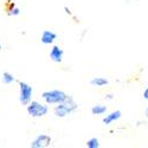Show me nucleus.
Masks as SVG:
<instances>
[{
    "instance_id": "nucleus-6",
    "label": "nucleus",
    "mask_w": 148,
    "mask_h": 148,
    "mask_svg": "<svg viewBox=\"0 0 148 148\" xmlns=\"http://www.w3.org/2000/svg\"><path fill=\"white\" fill-rule=\"evenodd\" d=\"M49 57H50V59L53 62V63H62V62H63V58H64V50L59 45H53L50 49Z\"/></svg>"
},
{
    "instance_id": "nucleus-2",
    "label": "nucleus",
    "mask_w": 148,
    "mask_h": 148,
    "mask_svg": "<svg viewBox=\"0 0 148 148\" xmlns=\"http://www.w3.org/2000/svg\"><path fill=\"white\" fill-rule=\"evenodd\" d=\"M68 98H69V95L60 89H52V90H46L42 92V100L49 106H57L62 102L66 101Z\"/></svg>"
},
{
    "instance_id": "nucleus-19",
    "label": "nucleus",
    "mask_w": 148,
    "mask_h": 148,
    "mask_svg": "<svg viewBox=\"0 0 148 148\" xmlns=\"http://www.w3.org/2000/svg\"><path fill=\"white\" fill-rule=\"evenodd\" d=\"M0 147H1V143H0Z\"/></svg>"
},
{
    "instance_id": "nucleus-9",
    "label": "nucleus",
    "mask_w": 148,
    "mask_h": 148,
    "mask_svg": "<svg viewBox=\"0 0 148 148\" xmlns=\"http://www.w3.org/2000/svg\"><path fill=\"white\" fill-rule=\"evenodd\" d=\"M108 84H109V81L107 78H104V77H101V76L94 77V78L90 79V85L96 87V88H103Z\"/></svg>"
},
{
    "instance_id": "nucleus-14",
    "label": "nucleus",
    "mask_w": 148,
    "mask_h": 148,
    "mask_svg": "<svg viewBox=\"0 0 148 148\" xmlns=\"http://www.w3.org/2000/svg\"><path fill=\"white\" fill-rule=\"evenodd\" d=\"M64 12H65V14H68L69 17H71V18H73V19H75V21H78V20H77V18H76L75 16H73V13H72V12H71V10H70L68 6H64Z\"/></svg>"
},
{
    "instance_id": "nucleus-16",
    "label": "nucleus",
    "mask_w": 148,
    "mask_h": 148,
    "mask_svg": "<svg viewBox=\"0 0 148 148\" xmlns=\"http://www.w3.org/2000/svg\"><path fill=\"white\" fill-rule=\"evenodd\" d=\"M106 100H109V101L114 100V95H113V94H107V95H106Z\"/></svg>"
},
{
    "instance_id": "nucleus-8",
    "label": "nucleus",
    "mask_w": 148,
    "mask_h": 148,
    "mask_svg": "<svg viewBox=\"0 0 148 148\" xmlns=\"http://www.w3.org/2000/svg\"><path fill=\"white\" fill-rule=\"evenodd\" d=\"M121 117H122V112L121 110H114V112L106 115L103 117L102 122H103V125H106V126H110V125H113V123H115L116 121H119Z\"/></svg>"
},
{
    "instance_id": "nucleus-15",
    "label": "nucleus",
    "mask_w": 148,
    "mask_h": 148,
    "mask_svg": "<svg viewBox=\"0 0 148 148\" xmlns=\"http://www.w3.org/2000/svg\"><path fill=\"white\" fill-rule=\"evenodd\" d=\"M142 97L145 98L146 101H148V87H147V88L143 90V92H142Z\"/></svg>"
},
{
    "instance_id": "nucleus-3",
    "label": "nucleus",
    "mask_w": 148,
    "mask_h": 148,
    "mask_svg": "<svg viewBox=\"0 0 148 148\" xmlns=\"http://www.w3.org/2000/svg\"><path fill=\"white\" fill-rule=\"evenodd\" d=\"M26 112L33 119H40V117H44V116L47 115V113H49V104H46L45 102L42 103L39 101L32 100L26 106Z\"/></svg>"
},
{
    "instance_id": "nucleus-1",
    "label": "nucleus",
    "mask_w": 148,
    "mask_h": 148,
    "mask_svg": "<svg viewBox=\"0 0 148 148\" xmlns=\"http://www.w3.org/2000/svg\"><path fill=\"white\" fill-rule=\"evenodd\" d=\"M78 109V104L76 103V101L73 100L71 96H69V98L66 101L62 102L57 106H55L53 108V114L56 115V117L59 119H64L71 114H73Z\"/></svg>"
},
{
    "instance_id": "nucleus-13",
    "label": "nucleus",
    "mask_w": 148,
    "mask_h": 148,
    "mask_svg": "<svg viewBox=\"0 0 148 148\" xmlns=\"http://www.w3.org/2000/svg\"><path fill=\"white\" fill-rule=\"evenodd\" d=\"M8 16H11V17H18V16H20V13H21V10L19 8V7H17V6H14V5H12L10 8H8Z\"/></svg>"
},
{
    "instance_id": "nucleus-10",
    "label": "nucleus",
    "mask_w": 148,
    "mask_h": 148,
    "mask_svg": "<svg viewBox=\"0 0 148 148\" xmlns=\"http://www.w3.org/2000/svg\"><path fill=\"white\" fill-rule=\"evenodd\" d=\"M107 106H103V104H95L92 108H91V114L95 115V116H98V115H104L107 113Z\"/></svg>"
},
{
    "instance_id": "nucleus-18",
    "label": "nucleus",
    "mask_w": 148,
    "mask_h": 148,
    "mask_svg": "<svg viewBox=\"0 0 148 148\" xmlns=\"http://www.w3.org/2000/svg\"><path fill=\"white\" fill-rule=\"evenodd\" d=\"M3 50V45H1V43H0V51Z\"/></svg>"
},
{
    "instance_id": "nucleus-12",
    "label": "nucleus",
    "mask_w": 148,
    "mask_h": 148,
    "mask_svg": "<svg viewBox=\"0 0 148 148\" xmlns=\"http://www.w3.org/2000/svg\"><path fill=\"white\" fill-rule=\"evenodd\" d=\"M85 146H87L88 148H100L101 143H100V140H98L97 138H91L87 141Z\"/></svg>"
},
{
    "instance_id": "nucleus-4",
    "label": "nucleus",
    "mask_w": 148,
    "mask_h": 148,
    "mask_svg": "<svg viewBox=\"0 0 148 148\" xmlns=\"http://www.w3.org/2000/svg\"><path fill=\"white\" fill-rule=\"evenodd\" d=\"M33 100V88L27 83L20 81L19 82V101L23 106H27Z\"/></svg>"
},
{
    "instance_id": "nucleus-11",
    "label": "nucleus",
    "mask_w": 148,
    "mask_h": 148,
    "mask_svg": "<svg viewBox=\"0 0 148 148\" xmlns=\"http://www.w3.org/2000/svg\"><path fill=\"white\" fill-rule=\"evenodd\" d=\"M1 81H3V83H4V84H7V85H10V84H12V83L17 82V78H16L13 75H12L11 72H8V71H5V72H3Z\"/></svg>"
},
{
    "instance_id": "nucleus-17",
    "label": "nucleus",
    "mask_w": 148,
    "mask_h": 148,
    "mask_svg": "<svg viewBox=\"0 0 148 148\" xmlns=\"http://www.w3.org/2000/svg\"><path fill=\"white\" fill-rule=\"evenodd\" d=\"M145 116L148 119V107H147V108H146V110H145Z\"/></svg>"
},
{
    "instance_id": "nucleus-7",
    "label": "nucleus",
    "mask_w": 148,
    "mask_h": 148,
    "mask_svg": "<svg viewBox=\"0 0 148 148\" xmlns=\"http://www.w3.org/2000/svg\"><path fill=\"white\" fill-rule=\"evenodd\" d=\"M57 39V33L51 30H44L40 36V42L44 45H52Z\"/></svg>"
},
{
    "instance_id": "nucleus-5",
    "label": "nucleus",
    "mask_w": 148,
    "mask_h": 148,
    "mask_svg": "<svg viewBox=\"0 0 148 148\" xmlns=\"http://www.w3.org/2000/svg\"><path fill=\"white\" fill-rule=\"evenodd\" d=\"M52 139L50 135L47 134H39L38 136H36L33 141L31 142V148H46L51 145Z\"/></svg>"
}]
</instances>
